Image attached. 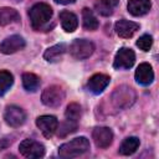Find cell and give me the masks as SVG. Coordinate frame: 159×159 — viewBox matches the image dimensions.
Returning a JSON list of instances; mask_svg holds the SVG:
<instances>
[{
  "mask_svg": "<svg viewBox=\"0 0 159 159\" xmlns=\"http://www.w3.org/2000/svg\"><path fill=\"white\" fill-rule=\"evenodd\" d=\"M88 150H89V142H88V139L84 138V137H78V138H75V139L62 144L58 148V155L61 158L68 159V158L80 157V155L84 154Z\"/></svg>",
  "mask_w": 159,
  "mask_h": 159,
  "instance_id": "cell-1",
  "label": "cell"
},
{
  "mask_svg": "<svg viewBox=\"0 0 159 159\" xmlns=\"http://www.w3.org/2000/svg\"><path fill=\"white\" fill-rule=\"evenodd\" d=\"M29 16L32 27L37 30L41 26H43L46 22H48V20L52 17V9L50 5L45 2H37L30 9Z\"/></svg>",
  "mask_w": 159,
  "mask_h": 159,
  "instance_id": "cell-2",
  "label": "cell"
},
{
  "mask_svg": "<svg viewBox=\"0 0 159 159\" xmlns=\"http://www.w3.org/2000/svg\"><path fill=\"white\" fill-rule=\"evenodd\" d=\"M94 51V45L89 40L78 39L70 45V53L77 60H84L89 57Z\"/></svg>",
  "mask_w": 159,
  "mask_h": 159,
  "instance_id": "cell-3",
  "label": "cell"
},
{
  "mask_svg": "<svg viewBox=\"0 0 159 159\" xmlns=\"http://www.w3.org/2000/svg\"><path fill=\"white\" fill-rule=\"evenodd\" d=\"M42 103L47 107H58L65 99V91L60 86H50L42 92Z\"/></svg>",
  "mask_w": 159,
  "mask_h": 159,
  "instance_id": "cell-4",
  "label": "cell"
},
{
  "mask_svg": "<svg viewBox=\"0 0 159 159\" xmlns=\"http://www.w3.org/2000/svg\"><path fill=\"white\" fill-rule=\"evenodd\" d=\"M19 150L26 158H41L45 155V147L34 139L22 140L19 145Z\"/></svg>",
  "mask_w": 159,
  "mask_h": 159,
  "instance_id": "cell-5",
  "label": "cell"
},
{
  "mask_svg": "<svg viewBox=\"0 0 159 159\" xmlns=\"http://www.w3.org/2000/svg\"><path fill=\"white\" fill-rule=\"evenodd\" d=\"M134 61H135V55H134L133 50L122 47L116 53L113 66H114V68H118V70H127L134 65Z\"/></svg>",
  "mask_w": 159,
  "mask_h": 159,
  "instance_id": "cell-6",
  "label": "cell"
},
{
  "mask_svg": "<svg viewBox=\"0 0 159 159\" xmlns=\"http://www.w3.org/2000/svg\"><path fill=\"white\" fill-rule=\"evenodd\" d=\"M4 118H5V122L10 127H20L24 124V122L26 119V114H25L24 109L17 106H9L5 109Z\"/></svg>",
  "mask_w": 159,
  "mask_h": 159,
  "instance_id": "cell-7",
  "label": "cell"
},
{
  "mask_svg": "<svg viewBox=\"0 0 159 159\" xmlns=\"http://www.w3.org/2000/svg\"><path fill=\"white\" fill-rule=\"evenodd\" d=\"M36 125L46 138H51L57 130L58 120L53 116H41L36 119Z\"/></svg>",
  "mask_w": 159,
  "mask_h": 159,
  "instance_id": "cell-8",
  "label": "cell"
},
{
  "mask_svg": "<svg viewBox=\"0 0 159 159\" xmlns=\"http://www.w3.org/2000/svg\"><path fill=\"white\" fill-rule=\"evenodd\" d=\"M25 40L19 36V35H12L6 37L1 43H0V52L5 53V55H10V53H15L20 50H22L25 47Z\"/></svg>",
  "mask_w": 159,
  "mask_h": 159,
  "instance_id": "cell-9",
  "label": "cell"
},
{
  "mask_svg": "<svg viewBox=\"0 0 159 159\" xmlns=\"http://www.w3.org/2000/svg\"><path fill=\"white\" fill-rule=\"evenodd\" d=\"M92 138L98 148H108L113 140V133L108 127H97L93 129Z\"/></svg>",
  "mask_w": 159,
  "mask_h": 159,
  "instance_id": "cell-10",
  "label": "cell"
},
{
  "mask_svg": "<svg viewBox=\"0 0 159 159\" xmlns=\"http://www.w3.org/2000/svg\"><path fill=\"white\" fill-rule=\"evenodd\" d=\"M109 76L104 73H96L93 75L88 82H87V88L93 93V94H99L103 92V89L109 84Z\"/></svg>",
  "mask_w": 159,
  "mask_h": 159,
  "instance_id": "cell-11",
  "label": "cell"
},
{
  "mask_svg": "<svg viewBox=\"0 0 159 159\" xmlns=\"http://www.w3.org/2000/svg\"><path fill=\"white\" fill-rule=\"evenodd\" d=\"M114 30H116V32L119 37L129 39L139 30V24L123 19V20H119V21L116 22Z\"/></svg>",
  "mask_w": 159,
  "mask_h": 159,
  "instance_id": "cell-12",
  "label": "cell"
},
{
  "mask_svg": "<svg viewBox=\"0 0 159 159\" xmlns=\"http://www.w3.org/2000/svg\"><path fill=\"white\" fill-rule=\"evenodd\" d=\"M154 80V72L149 63L143 62L135 70V81L142 86H148Z\"/></svg>",
  "mask_w": 159,
  "mask_h": 159,
  "instance_id": "cell-13",
  "label": "cell"
},
{
  "mask_svg": "<svg viewBox=\"0 0 159 159\" xmlns=\"http://www.w3.org/2000/svg\"><path fill=\"white\" fill-rule=\"evenodd\" d=\"M127 7L133 16H142L150 10L152 2L150 0H128Z\"/></svg>",
  "mask_w": 159,
  "mask_h": 159,
  "instance_id": "cell-14",
  "label": "cell"
},
{
  "mask_svg": "<svg viewBox=\"0 0 159 159\" xmlns=\"http://www.w3.org/2000/svg\"><path fill=\"white\" fill-rule=\"evenodd\" d=\"M130 94H133L132 88H125V91H123L122 88H117V91H116L114 94H113V102H114L119 108L130 106L132 102L134 101V97H135V96L129 97Z\"/></svg>",
  "mask_w": 159,
  "mask_h": 159,
  "instance_id": "cell-15",
  "label": "cell"
},
{
  "mask_svg": "<svg viewBox=\"0 0 159 159\" xmlns=\"http://www.w3.org/2000/svg\"><path fill=\"white\" fill-rule=\"evenodd\" d=\"M60 20H61V25L66 32H73L78 26L77 16L71 11H67V10L61 11L60 12Z\"/></svg>",
  "mask_w": 159,
  "mask_h": 159,
  "instance_id": "cell-16",
  "label": "cell"
},
{
  "mask_svg": "<svg viewBox=\"0 0 159 159\" xmlns=\"http://www.w3.org/2000/svg\"><path fill=\"white\" fill-rule=\"evenodd\" d=\"M119 0H98L94 4L96 11L102 16H109L113 14L114 9L118 6Z\"/></svg>",
  "mask_w": 159,
  "mask_h": 159,
  "instance_id": "cell-17",
  "label": "cell"
},
{
  "mask_svg": "<svg viewBox=\"0 0 159 159\" xmlns=\"http://www.w3.org/2000/svg\"><path fill=\"white\" fill-rule=\"evenodd\" d=\"M19 19H20L19 12L15 9L7 7V6L0 7V25L1 26L16 22V21H19Z\"/></svg>",
  "mask_w": 159,
  "mask_h": 159,
  "instance_id": "cell-18",
  "label": "cell"
},
{
  "mask_svg": "<svg viewBox=\"0 0 159 159\" xmlns=\"http://www.w3.org/2000/svg\"><path fill=\"white\" fill-rule=\"evenodd\" d=\"M65 51H66V45L58 43V45H55V46L47 48L45 51V53H43V57L48 62H57V61L61 60V57L65 53Z\"/></svg>",
  "mask_w": 159,
  "mask_h": 159,
  "instance_id": "cell-19",
  "label": "cell"
},
{
  "mask_svg": "<svg viewBox=\"0 0 159 159\" xmlns=\"http://www.w3.org/2000/svg\"><path fill=\"white\" fill-rule=\"evenodd\" d=\"M139 147V139L137 137H129V138H125L120 147H119V154L122 155H130L133 154Z\"/></svg>",
  "mask_w": 159,
  "mask_h": 159,
  "instance_id": "cell-20",
  "label": "cell"
},
{
  "mask_svg": "<svg viewBox=\"0 0 159 159\" xmlns=\"http://www.w3.org/2000/svg\"><path fill=\"white\" fill-rule=\"evenodd\" d=\"M82 22H83V27L86 30H89V31H93V30H97L98 27V20L97 17L94 16L93 11L84 7L82 10Z\"/></svg>",
  "mask_w": 159,
  "mask_h": 159,
  "instance_id": "cell-21",
  "label": "cell"
},
{
  "mask_svg": "<svg viewBox=\"0 0 159 159\" xmlns=\"http://www.w3.org/2000/svg\"><path fill=\"white\" fill-rule=\"evenodd\" d=\"M22 84H24V87H25L26 91L35 92L40 87V78L35 73L26 72V73L22 75Z\"/></svg>",
  "mask_w": 159,
  "mask_h": 159,
  "instance_id": "cell-22",
  "label": "cell"
},
{
  "mask_svg": "<svg viewBox=\"0 0 159 159\" xmlns=\"http://www.w3.org/2000/svg\"><path fill=\"white\" fill-rule=\"evenodd\" d=\"M14 77L9 71H0V96H4L12 86Z\"/></svg>",
  "mask_w": 159,
  "mask_h": 159,
  "instance_id": "cell-23",
  "label": "cell"
},
{
  "mask_svg": "<svg viewBox=\"0 0 159 159\" xmlns=\"http://www.w3.org/2000/svg\"><path fill=\"white\" fill-rule=\"evenodd\" d=\"M65 116H66V119L78 122V119L81 117V107H80V104H77V103H70L67 106V108H66Z\"/></svg>",
  "mask_w": 159,
  "mask_h": 159,
  "instance_id": "cell-24",
  "label": "cell"
},
{
  "mask_svg": "<svg viewBox=\"0 0 159 159\" xmlns=\"http://www.w3.org/2000/svg\"><path fill=\"white\" fill-rule=\"evenodd\" d=\"M57 129H58V130H57L58 137H66L67 134H70V133H72V132H75V130L77 129V122L66 119V120L60 125V128L57 127Z\"/></svg>",
  "mask_w": 159,
  "mask_h": 159,
  "instance_id": "cell-25",
  "label": "cell"
},
{
  "mask_svg": "<svg viewBox=\"0 0 159 159\" xmlns=\"http://www.w3.org/2000/svg\"><path fill=\"white\" fill-rule=\"evenodd\" d=\"M152 45H153V39L150 35H143L137 41V46L143 51H149Z\"/></svg>",
  "mask_w": 159,
  "mask_h": 159,
  "instance_id": "cell-26",
  "label": "cell"
},
{
  "mask_svg": "<svg viewBox=\"0 0 159 159\" xmlns=\"http://www.w3.org/2000/svg\"><path fill=\"white\" fill-rule=\"evenodd\" d=\"M56 2H58V4H62V5H67V4H72V2H75L76 0H55Z\"/></svg>",
  "mask_w": 159,
  "mask_h": 159,
  "instance_id": "cell-27",
  "label": "cell"
}]
</instances>
